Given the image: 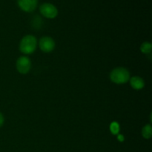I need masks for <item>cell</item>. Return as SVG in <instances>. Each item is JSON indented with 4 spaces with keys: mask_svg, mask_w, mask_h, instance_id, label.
<instances>
[{
    "mask_svg": "<svg viewBox=\"0 0 152 152\" xmlns=\"http://www.w3.org/2000/svg\"><path fill=\"white\" fill-rule=\"evenodd\" d=\"M37 46V40L32 35H27L21 39L19 50L25 54H31L35 51Z\"/></svg>",
    "mask_w": 152,
    "mask_h": 152,
    "instance_id": "6da1fadb",
    "label": "cell"
},
{
    "mask_svg": "<svg viewBox=\"0 0 152 152\" xmlns=\"http://www.w3.org/2000/svg\"><path fill=\"white\" fill-rule=\"evenodd\" d=\"M110 79L116 84H125L130 80V73L126 68L119 67L112 70Z\"/></svg>",
    "mask_w": 152,
    "mask_h": 152,
    "instance_id": "7a4b0ae2",
    "label": "cell"
},
{
    "mask_svg": "<svg viewBox=\"0 0 152 152\" xmlns=\"http://www.w3.org/2000/svg\"><path fill=\"white\" fill-rule=\"evenodd\" d=\"M40 13L48 19H53L58 14V10L53 4L50 3H44L39 7Z\"/></svg>",
    "mask_w": 152,
    "mask_h": 152,
    "instance_id": "3957f363",
    "label": "cell"
},
{
    "mask_svg": "<svg viewBox=\"0 0 152 152\" xmlns=\"http://www.w3.org/2000/svg\"><path fill=\"white\" fill-rule=\"evenodd\" d=\"M16 67L20 74H25L28 73L31 68V62L27 56H21L16 61Z\"/></svg>",
    "mask_w": 152,
    "mask_h": 152,
    "instance_id": "277c9868",
    "label": "cell"
},
{
    "mask_svg": "<svg viewBox=\"0 0 152 152\" xmlns=\"http://www.w3.org/2000/svg\"><path fill=\"white\" fill-rule=\"evenodd\" d=\"M40 49L45 53H50L55 48V42L51 37H44L40 39L39 42Z\"/></svg>",
    "mask_w": 152,
    "mask_h": 152,
    "instance_id": "5b68a950",
    "label": "cell"
},
{
    "mask_svg": "<svg viewBox=\"0 0 152 152\" xmlns=\"http://www.w3.org/2000/svg\"><path fill=\"white\" fill-rule=\"evenodd\" d=\"M18 5L25 12H32L37 8L38 0H18Z\"/></svg>",
    "mask_w": 152,
    "mask_h": 152,
    "instance_id": "8992f818",
    "label": "cell"
},
{
    "mask_svg": "<svg viewBox=\"0 0 152 152\" xmlns=\"http://www.w3.org/2000/svg\"><path fill=\"white\" fill-rule=\"evenodd\" d=\"M129 80H130L131 86L134 89H135V90H141L145 86L144 80L141 77H138V76H135V77H132Z\"/></svg>",
    "mask_w": 152,
    "mask_h": 152,
    "instance_id": "52a82bcc",
    "label": "cell"
},
{
    "mask_svg": "<svg viewBox=\"0 0 152 152\" xmlns=\"http://www.w3.org/2000/svg\"><path fill=\"white\" fill-rule=\"evenodd\" d=\"M142 135L145 139H150L152 136V128L151 125H145L142 129Z\"/></svg>",
    "mask_w": 152,
    "mask_h": 152,
    "instance_id": "ba28073f",
    "label": "cell"
},
{
    "mask_svg": "<svg viewBox=\"0 0 152 152\" xmlns=\"http://www.w3.org/2000/svg\"><path fill=\"white\" fill-rule=\"evenodd\" d=\"M151 48H152V45L151 43L149 42H144L142 43V45L140 47V50L143 53H150L151 51Z\"/></svg>",
    "mask_w": 152,
    "mask_h": 152,
    "instance_id": "9c48e42d",
    "label": "cell"
},
{
    "mask_svg": "<svg viewBox=\"0 0 152 152\" xmlns=\"http://www.w3.org/2000/svg\"><path fill=\"white\" fill-rule=\"evenodd\" d=\"M110 130L113 134H117L120 131V125L117 122H113L110 126Z\"/></svg>",
    "mask_w": 152,
    "mask_h": 152,
    "instance_id": "30bf717a",
    "label": "cell"
},
{
    "mask_svg": "<svg viewBox=\"0 0 152 152\" xmlns=\"http://www.w3.org/2000/svg\"><path fill=\"white\" fill-rule=\"evenodd\" d=\"M3 123H4V117H3L2 114L0 113V127L2 126Z\"/></svg>",
    "mask_w": 152,
    "mask_h": 152,
    "instance_id": "8fae6325",
    "label": "cell"
},
{
    "mask_svg": "<svg viewBox=\"0 0 152 152\" xmlns=\"http://www.w3.org/2000/svg\"><path fill=\"white\" fill-rule=\"evenodd\" d=\"M117 138H118V140L120 141V142H123V141L124 140V137H123V135H119Z\"/></svg>",
    "mask_w": 152,
    "mask_h": 152,
    "instance_id": "7c38bea8",
    "label": "cell"
}]
</instances>
